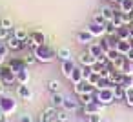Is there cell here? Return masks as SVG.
Returning a JSON list of instances; mask_svg holds the SVG:
<instances>
[{
	"label": "cell",
	"instance_id": "1",
	"mask_svg": "<svg viewBox=\"0 0 133 122\" xmlns=\"http://www.w3.org/2000/svg\"><path fill=\"white\" fill-rule=\"evenodd\" d=\"M113 100H115L113 89H106V87H102L100 93L95 97V102H98V104H109V102H113Z\"/></svg>",
	"mask_w": 133,
	"mask_h": 122
},
{
	"label": "cell",
	"instance_id": "2",
	"mask_svg": "<svg viewBox=\"0 0 133 122\" xmlns=\"http://www.w3.org/2000/svg\"><path fill=\"white\" fill-rule=\"evenodd\" d=\"M51 120H57V107L48 106L40 115V122H51Z\"/></svg>",
	"mask_w": 133,
	"mask_h": 122
},
{
	"label": "cell",
	"instance_id": "3",
	"mask_svg": "<svg viewBox=\"0 0 133 122\" xmlns=\"http://www.w3.org/2000/svg\"><path fill=\"white\" fill-rule=\"evenodd\" d=\"M2 82L4 84H13L15 80H17V73L11 69V67H6V69H2Z\"/></svg>",
	"mask_w": 133,
	"mask_h": 122
},
{
	"label": "cell",
	"instance_id": "4",
	"mask_svg": "<svg viewBox=\"0 0 133 122\" xmlns=\"http://www.w3.org/2000/svg\"><path fill=\"white\" fill-rule=\"evenodd\" d=\"M35 57H37L38 62H51L53 60V51H42V46H40V48H37Z\"/></svg>",
	"mask_w": 133,
	"mask_h": 122
},
{
	"label": "cell",
	"instance_id": "5",
	"mask_svg": "<svg viewBox=\"0 0 133 122\" xmlns=\"http://www.w3.org/2000/svg\"><path fill=\"white\" fill-rule=\"evenodd\" d=\"M6 46H8V49L17 51V49H22V48H24V42H22V40H18V38L13 35V37H9V38L6 40Z\"/></svg>",
	"mask_w": 133,
	"mask_h": 122
},
{
	"label": "cell",
	"instance_id": "6",
	"mask_svg": "<svg viewBox=\"0 0 133 122\" xmlns=\"http://www.w3.org/2000/svg\"><path fill=\"white\" fill-rule=\"evenodd\" d=\"M77 40H78L80 44H91V42H93V35H91L89 29H84V31H80V33L77 35Z\"/></svg>",
	"mask_w": 133,
	"mask_h": 122
},
{
	"label": "cell",
	"instance_id": "7",
	"mask_svg": "<svg viewBox=\"0 0 133 122\" xmlns=\"http://www.w3.org/2000/svg\"><path fill=\"white\" fill-rule=\"evenodd\" d=\"M73 71H75L73 62H71V60H66V62L62 64V75H64L66 78H71V77H73Z\"/></svg>",
	"mask_w": 133,
	"mask_h": 122
},
{
	"label": "cell",
	"instance_id": "8",
	"mask_svg": "<svg viewBox=\"0 0 133 122\" xmlns=\"http://www.w3.org/2000/svg\"><path fill=\"white\" fill-rule=\"evenodd\" d=\"M64 100H66V97L58 91V93H53V97H51V106L53 107H64Z\"/></svg>",
	"mask_w": 133,
	"mask_h": 122
},
{
	"label": "cell",
	"instance_id": "9",
	"mask_svg": "<svg viewBox=\"0 0 133 122\" xmlns=\"http://www.w3.org/2000/svg\"><path fill=\"white\" fill-rule=\"evenodd\" d=\"M18 97H22V98H26V100H29V98L33 97V91L29 89L28 84H20V86H18Z\"/></svg>",
	"mask_w": 133,
	"mask_h": 122
},
{
	"label": "cell",
	"instance_id": "10",
	"mask_svg": "<svg viewBox=\"0 0 133 122\" xmlns=\"http://www.w3.org/2000/svg\"><path fill=\"white\" fill-rule=\"evenodd\" d=\"M57 57H58L62 62L71 60V49H69V48H58V49H57Z\"/></svg>",
	"mask_w": 133,
	"mask_h": 122
},
{
	"label": "cell",
	"instance_id": "11",
	"mask_svg": "<svg viewBox=\"0 0 133 122\" xmlns=\"http://www.w3.org/2000/svg\"><path fill=\"white\" fill-rule=\"evenodd\" d=\"M95 62H97V58H95V57H93L89 51L80 55V64H84V66H88V67H89V66H93Z\"/></svg>",
	"mask_w": 133,
	"mask_h": 122
},
{
	"label": "cell",
	"instance_id": "12",
	"mask_svg": "<svg viewBox=\"0 0 133 122\" xmlns=\"http://www.w3.org/2000/svg\"><path fill=\"white\" fill-rule=\"evenodd\" d=\"M100 13L104 15L106 22H111V20H113V17H115V9H113L111 6H104V8L100 9Z\"/></svg>",
	"mask_w": 133,
	"mask_h": 122
},
{
	"label": "cell",
	"instance_id": "13",
	"mask_svg": "<svg viewBox=\"0 0 133 122\" xmlns=\"http://www.w3.org/2000/svg\"><path fill=\"white\" fill-rule=\"evenodd\" d=\"M78 107V100H75V98H68L66 97V100H64V109H68V111H75Z\"/></svg>",
	"mask_w": 133,
	"mask_h": 122
},
{
	"label": "cell",
	"instance_id": "14",
	"mask_svg": "<svg viewBox=\"0 0 133 122\" xmlns=\"http://www.w3.org/2000/svg\"><path fill=\"white\" fill-rule=\"evenodd\" d=\"M120 11L122 13H133V0H120Z\"/></svg>",
	"mask_w": 133,
	"mask_h": 122
},
{
	"label": "cell",
	"instance_id": "15",
	"mask_svg": "<svg viewBox=\"0 0 133 122\" xmlns=\"http://www.w3.org/2000/svg\"><path fill=\"white\" fill-rule=\"evenodd\" d=\"M89 53L97 58V57H100L102 53H106V51H102V48H100V44H95V42H91L89 44Z\"/></svg>",
	"mask_w": 133,
	"mask_h": 122
},
{
	"label": "cell",
	"instance_id": "16",
	"mask_svg": "<svg viewBox=\"0 0 133 122\" xmlns=\"http://www.w3.org/2000/svg\"><path fill=\"white\" fill-rule=\"evenodd\" d=\"M69 113H71V111H68V109H64V107L58 109V111H57V120H58V122H68V120H69Z\"/></svg>",
	"mask_w": 133,
	"mask_h": 122
},
{
	"label": "cell",
	"instance_id": "17",
	"mask_svg": "<svg viewBox=\"0 0 133 122\" xmlns=\"http://www.w3.org/2000/svg\"><path fill=\"white\" fill-rule=\"evenodd\" d=\"M91 102H95L93 93H82V95H80V104L88 106V104H91Z\"/></svg>",
	"mask_w": 133,
	"mask_h": 122
},
{
	"label": "cell",
	"instance_id": "18",
	"mask_svg": "<svg viewBox=\"0 0 133 122\" xmlns=\"http://www.w3.org/2000/svg\"><path fill=\"white\" fill-rule=\"evenodd\" d=\"M93 24H97V26H106L108 22H106V18H104V15L98 11V13H95L93 15Z\"/></svg>",
	"mask_w": 133,
	"mask_h": 122
},
{
	"label": "cell",
	"instance_id": "19",
	"mask_svg": "<svg viewBox=\"0 0 133 122\" xmlns=\"http://www.w3.org/2000/svg\"><path fill=\"white\" fill-rule=\"evenodd\" d=\"M124 100H126V104H128L129 107H133V86H131V87H126V97H124Z\"/></svg>",
	"mask_w": 133,
	"mask_h": 122
},
{
	"label": "cell",
	"instance_id": "20",
	"mask_svg": "<svg viewBox=\"0 0 133 122\" xmlns=\"http://www.w3.org/2000/svg\"><path fill=\"white\" fill-rule=\"evenodd\" d=\"M24 46H28V48H31V49H37V48H40V44H38V42H37V40H35L31 35H29V37L24 40Z\"/></svg>",
	"mask_w": 133,
	"mask_h": 122
},
{
	"label": "cell",
	"instance_id": "21",
	"mask_svg": "<svg viewBox=\"0 0 133 122\" xmlns=\"http://www.w3.org/2000/svg\"><path fill=\"white\" fill-rule=\"evenodd\" d=\"M48 89H49L51 93H58V91H60V82H58V80H49V82H48Z\"/></svg>",
	"mask_w": 133,
	"mask_h": 122
},
{
	"label": "cell",
	"instance_id": "22",
	"mask_svg": "<svg viewBox=\"0 0 133 122\" xmlns=\"http://www.w3.org/2000/svg\"><path fill=\"white\" fill-rule=\"evenodd\" d=\"M17 75H18L17 78H18V82H20V84H28V82H29V73H28L26 69H22V71H20V73H17Z\"/></svg>",
	"mask_w": 133,
	"mask_h": 122
},
{
	"label": "cell",
	"instance_id": "23",
	"mask_svg": "<svg viewBox=\"0 0 133 122\" xmlns=\"http://www.w3.org/2000/svg\"><path fill=\"white\" fill-rule=\"evenodd\" d=\"M88 122H102V115L100 111H93L88 115Z\"/></svg>",
	"mask_w": 133,
	"mask_h": 122
},
{
	"label": "cell",
	"instance_id": "24",
	"mask_svg": "<svg viewBox=\"0 0 133 122\" xmlns=\"http://www.w3.org/2000/svg\"><path fill=\"white\" fill-rule=\"evenodd\" d=\"M13 35H15V37H17V38H18V40H22V42H24V40H26V38H28V37H29V35H28V33H26V31H24V29H22V28H17V29H15V33H13Z\"/></svg>",
	"mask_w": 133,
	"mask_h": 122
},
{
	"label": "cell",
	"instance_id": "25",
	"mask_svg": "<svg viewBox=\"0 0 133 122\" xmlns=\"http://www.w3.org/2000/svg\"><path fill=\"white\" fill-rule=\"evenodd\" d=\"M89 31H91L93 37H95V35H102V33H106V31H104V26H97V24H93V26L89 28Z\"/></svg>",
	"mask_w": 133,
	"mask_h": 122
},
{
	"label": "cell",
	"instance_id": "26",
	"mask_svg": "<svg viewBox=\"0 0 133 122\" xmlns=\"http://www.w3.org/2000/svg\"><path fill=\"white\" fill-rule=\"evenodd\" d=\"M22 60H24V64L31 66V64H35V62H37V57H35V53H28V55H26Z\"/></svg>",
	"mask_w": 133,
	"mask_h": 122
},
{
	"label": "cell",
	"instance_id": "27",
	"mask_svg": "<svg viewBox=\"0 0 133 122\" xmlns=\"http://www.w3.org/2000/svg\"><path fill=\"white\" fill-rule=\"evenodd\" d=\"M9 37H11V31H9V29H6V28H2V26H0V40H4V42H6V40H8Z\"/></svg>",
	"mask_w": 133,
	"mask_h": 122
},
{
	"label": "cell",
	"instance_id": "28",
	"mask_svg": "<svg viewBox=\"0 0 133 122\" xmlns=\"http://www.w3.org/2000/svg\"><path fill=\"white\" fill-rule=\"evenodd\" d=\"M0 26H2V28H6V29H9V31H11V28H13V22H11V18L4 17L2 20H0Z\"/></svg>",
	"mask_w": 133,
	"mask_h": 122
},
{
	"label": "cell",
	"instance_id": "29",
	"mask_svg": "<svg viewBox=\"0 0 133 122\" xmlns=\"http://www.w3.org/2000/svg\"><path fill=\"white\" fill-rule=\"evenodd\" d=\"M31 37H33V38H35L40 46H42V44H46V37H44L42 33H31Z\"/></svg>",
	"mask_w": 133,
	"mask_h": 122
},
{
	"label": "cell",
	"instance_id": "30",
	"mask_svg": "<svg viewBox=\"0 0 133 122\" xmlns=\"http://www.w3.org/2000/svg\"><path fill=\"white\" fill-rule=\"evenodd\" d=\"M18 120H20V122H33V117H31L29 113H22V115L18 117Z\"/></svg>",
	"mask_w": 133,
	"mask_h": 122
},
{
	"label": "cell",
	"instance_id": "31",
	"mask_svg": "<svg viewBox=\"0 0 133 122\" xmlns=\"http://www.w3.org/2000/svg\"><path fill=\"white\" fill-rule=\"evenodd\" d=\"M122 24L124 26L131 24V13H122Z\"/></svg>",
	"mask_w": 133,
	"mask_h": 122
},
{
	"label": "cell",
	"instance_id": "32",
	"mask_svg": "<svg viewBox=\"0 0 133 122\" xmlns=\"http://www.w3.org/2000/svg\"><path fill=\"white\" fill-rule=\"evenodd\" d=\"M2 93H4V82L0 80V95H2Z\"/></svg>",
	"mask_w": 133,
	"mask_h": 122
},
{
	"label": "cell",
	"instance_id": "33",
	"mask_svg": "<svg viewBox=\"0 0 133 122\" xmlns=\"http://www.w3.org/2000/svg\"><path fill=\"white\" fill-rule=\"evenodd\" d=\"M4 117H6V115H4V109L0 107V118H4Z\"/></svg>",
	"mask_w": 133,
	"mask_h": 122
},
{
	"label": "cell",
	"instance_id": "34",
	"mask_svg": "<svg viewBox=\"0 0 133 122\" xmlns=\"http://www.w3.org/2000/svg\"><path fill=\"white\" fill-rule=\"evenodd\" d=\"M0 122H9V118H8V117H4V118H0Z\"/></svg>",
	"mask_w": 133,
	"mask_h": 122
},
{
	"label": "cell",
	"instance_id": "35",
	"mask_svg": "<svg viewBox=\"0 0 133 122\" xmlns=\"http://www.w3.org/2000/svg\"><path fill=\"white\" fill-rule=\"evenodd\" d=\"M4 58H6V57H4L2 53H0V64H2V62H4Z\"/></svg>",
	"mask_w": 133,
	"mask_h": 122
},
{
	"label": "cell",
	"instance_id": "36",
	"mask_svg": "<svg viewBox=\"0 0 133 122\" xmlns=\"http://www.w3.org/2000/svg\"><path fill=\"white\" fill-rule=\"evenodd\" d=\"M131 24H133V13H131Z\"/></svg>",
	"mask_w": 133,
	"mask_h": 122
},
{
	"label": "cell",
	"instance_id": "37",
	"mask_svg": "<svg viewBox=\"0 0 133 122\" xmlns=\"http://www.w3.org/2000/svg\"><path fill=\"white\" fill-rule=\"evenodd\" d=\"M111 2H117V0H111Z\"/></svg>",
	"mask_w": 133,
	"mask_h": 122
}]
</instances>
